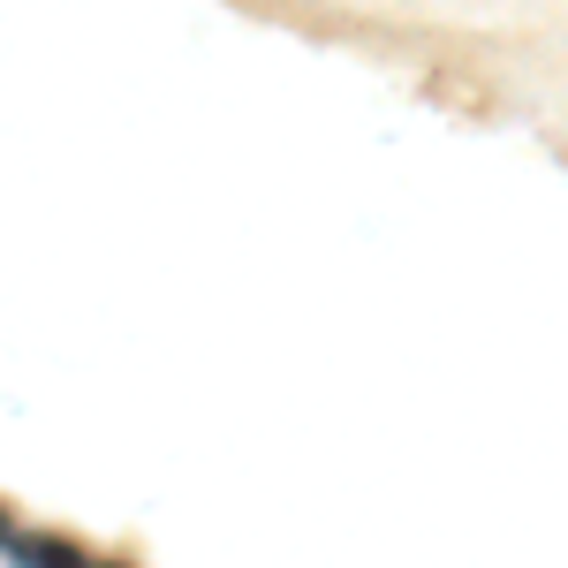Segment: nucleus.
I'll use <instances>...</instances> for the list:
<instances>
[{"instance_id":"1","label":"nucleus","mask_w":568,"mask_h":568,"mask_svg":"<svg viewBox=\"0 0 568 568\" xmlns=\"http://www.w3.org/2000/svg\"><path fill=\"white\" fill-rule=\"evenodd\" d=\"M0 554H8V568H99V554H84L77 538H45V530H8L0 538Z\"/></svg>"},{"instance_id":"2","label":"nucleus","mask_w":568,"mask_h":568,"mask_svg":"<svg viewBox=\"0 0 568 568\" xmlns=\"http://www.w3.org/2000/svg\"><path fill=\"white\" fill-rule=\"evenodd\" d=\"M8 530H16V524H8V508H0V538H8Z\"/></svg>"},{"instance_id":"3","label":"nucleus","mask_w":568,"mask_h":568,"mask_svg":"<svg viewBox=\"0 0 568 568\" xmlns=\"http://www.w3.org/2000/svg\"><path fill=\"white\" fill-rule=\"evenodd\" d=\"M99 568H130V561H99Z\"/></svg>"}]
</instances>
